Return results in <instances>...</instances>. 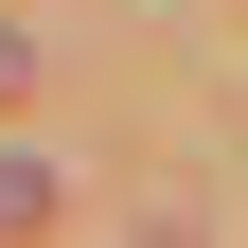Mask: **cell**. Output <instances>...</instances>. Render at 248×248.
<instances>
[{
	"mask_svg": "<svg viewBox=\"0 0 248 248\" xmlns=\"http://www.w3.org/2000/svg\"><path fill=\"white\" fill-rule=\"evenodd\" d=\"M36 213H53V177H36V160H0V231H36Z\"/></svg>",
	"mask_w": 248,
	"mask_h": 248,
	"instance_id": "cell-1",
	"label": "cell"
}]
</instances>
